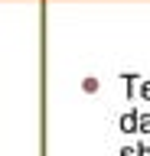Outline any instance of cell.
Wrapping results in <instances>:
<instances>
[{
  "label": "cell",
  "instance_id": "obj_1",
  "mask_svg": "<svg viewBox=\"0 0 150 156\" xmlns=\"http://www.w3.org/2000/svg\"><path fill=\"white\" fill-rule=\"evenodd\" d=\"M121 127H124V130H134V127H137V120H134V117H124V120H121Z\"/></svg>",
  "mask_w": 150,
  "mask_h": 156
}]
</instances>
